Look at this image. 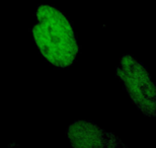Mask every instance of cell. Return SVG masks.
Returning <instances> with one entry per match:
<instances>
[{
  "label": "cell",
  "instance_id": "1",
  "mask_svg": "<svg viewBox=\"0 0 156 148\" xmlns=\"http://www.w3.org/2000/svg\"><path fill=\"white\" fill-rule=\"evenodd\" d=\"M32 34L41 55L58 69L69 68L79 52L77 37L66 14L50 4L37 8Z\"/></svg>",
  "mask_w": 156,
  "mask_h": 148
},
{
  "label": "cell",
  "instance_id": "2",
  "mask_svg": "<svg viewBox=\"0 0 156 148\" xmlns=\"http://www.w3.org/2000/svg\"><path fill=\"white\" fill-rule=\"evenodd\" d=\"M117 75L135 106L147 117L156 116V89L147 69L134 56L120 59Z\"/></svg>",
  "mask_w": 156,
  "mask_h": 148
},
{
  "label": "cell",
  "instance_id": "3",
  "mask_svg": "<svg viewBox=\"0 0 156 148\" xmlns=\"http://www.w3.org/2000/svg\"><path fill=\"white\" fill-rule=\"evenodd\" d=\"M67 137L74 148H118L125 144L115 134L105 131L95 123L77 120L69 125Z\"/></svg>",
  "mask_w": 156,
  "mask_h": 148
}]
</instances>
